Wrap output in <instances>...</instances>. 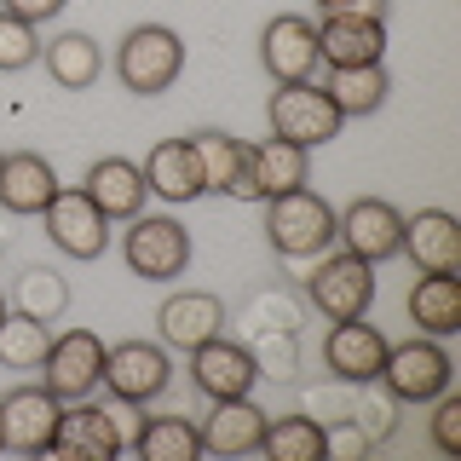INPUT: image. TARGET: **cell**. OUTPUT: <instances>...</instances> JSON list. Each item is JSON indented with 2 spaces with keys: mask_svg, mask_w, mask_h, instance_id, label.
Returning a JSON list of instances; mask_svg holds the SVG:
<instances>
[{
  "mask_svg": "<svg viewBox=\"0 0 461 461\" xmlns=\"http://www.w3.org/2000/svg\"><path fill=\"white\" fill-rule=\"evenodd\" d=\"M369 427L357 421H340V427H323V456H369Z\"/></svg>",
  "mask_w": 461,
  "mask_h": 461,
  "instance_id": "obj_34",
  "label": "cell"
},
{
  "mask_svg": "<svg viewBox=\"0 0 461 461\" xmlns=\"http://www.w3.org/2000/svg\"><path fill=\"white\" fill-rule=\"evenodd\" d=\"M266 242L283 259H317L335 249V208L329 196H317L312 185L283 196H266Z\"/></svg>",
  "mask_w": 461,
  "mask_h": 461,
  "instance_id": "obj_1",
  "label": "cell"
},
{
  "mask_svg": "<svg viewBox=\"0 0 461 461\" xmlns=\"http://www.w3.org/2000/svg\"><path fill=\"white\" fill-rule=\"evenodd\" d=\"M156 335H162L167 352H196L202 340L225 335V300L208 294V288H185V294H167L162 312H156Z\"/></svg>",
  "mask_w": 461,
  "mask_h": 461,
  "instance_id": "obj_17",
  "label": "cell"
},
{
  "mask_svg": "<svg viewBox=\"0 0 461 461\" xmlns=\"http://www.w3.org/2000/svg\"><path fill=\"white\" fill-rule=\"evenodd\" d=\"M41 58H47V76L64 86V93H86V86L104 76V52H98V41L81 35V29L52 35L47 47H41Z\"/></svg>",
  "mask_w": 461,
  "mask_h": 461,
  "instance_id": "obj_25",
  "label": "cell"
},
{
  "mask_svg": "<svg viewBox=\"0 0 461 461\" xmlns=\"http://www.w3.org/2000/svg\"><path fill=\"white\" fill-rule=\"evenodd\" d=\"M191 230H185L173 213H139V220H127L122 230V259L127 271L144 283H173L191 271Z\"/></svg>",
  "mask_w": 461,
  "mask_h": 461,
  "instance_id": "obj_4",
  "label": "cell"
},
{
  "mask_svg": "<svg viewBox=\"0 0 461 461\" xmlns=\"http://www.w3.org/2000/svg\"><path fill=\"white\" fill-rule=\"evenodd\" d=\"M133 450L144 461H196L202 456V432H196V421H185V415H150Z\"/></svg>",
  "mask_w": 461,
  "mask_h": 461,
  "instance_id": "obj_29",
  "label": "cell"
},
{
  "mask_svg": "<svg viewBox=\"0 0 461 461\" xmlns=\"http://www.w3.org/2000/svg\"><path fill=\"white\" fill-rule=\"evenodd\" d=\"M323 93L335 98L340 115H375L393 93V76H386V64H340L323 76Z\"/></svg>",
  "mask_w": 461,
  "mask_h": 461,
  "instance_id": "obj_26",
  "label": "cell"
},
{
  "mask_svg": "<svg viewBox=\"0 0 461 461\" xmlns=\"http://www.w3.org/2000/svg\"><path fill=\"white\" fill-rule=\"evenodd\" d=\"M58 410H64V398H52L47 386H12V393L0 398V438H6V450L47 456Z\"/></svg>",
  "mask_w": 461,
  "mask_h": 461,
  "instance_id": "obj_15",
  "label": "cell"
},
{
  "mask_svg": "<svg viewBox=\"0 0 461 461\" xmlns=\"http://www.w3.org/2000/svg\"><path fill=\"white\" fill-rule=\"evenodd\" d=\"M47 346H52V323L23 317V312L0 317V364H6V369H41Z\"/></svg>",
  "mask_w": 461,
  "mask_h": 461,
  "instance_id": "obj_31",
  "label": "cell"
},
{
  "mask_svg": "<svg viewBox=\"0 0 461 461\" xmlns=\"http://www.w3.org/2000/svg\"><path fill=\"white\" fill-rule=\"evenodd\" d=\"M6 312H12V300H6V294H0V317H6Z\"/></svg>",
  "mask_w": 461,
  "mask_h": 461,
  "instance_id": "obj_38",
  "label": "cell"
},
{
  "mask_svg": "<svg viewBox=\"0 0 461 461\" xmlns=\"http://www.w3.org/2000/svg\"><path fill=\"white\" fill-rule=\"evenodd\" d=\"M386 340L375 323H364V317H340L335 329H329V340H323V357H329V369L340 375V381H352V386H369L375 375H381L386 364Z\"/></svg>",
  "mask_w": 461,
  "mask_h": 461,
  "instance_id": "obj_20",
  "label": "cell"
},
{
  "mask_svg": "<svg viewBox=\"0 0 461 461\" xmlns=\"http://www.w3.org/2000/svg\"><path fill=\"white\" fill-rule=\"evenodd\" d=\"M185 357H191V386L208 403L213 398H249L254 381H259V357L242 340H230V335L202 340L196 352H185Z\"/></svg>",
  "mask_w": 461,
  "mask_h": 461,
  "instance_id": "obj_12",
  "label": "cell"
},
{
  "mask_svg": "<svg viewBox=\"0 0 461 461\" xmlns=\"http://www.w3.org/2000/svg\"><path fill=\"white\" fill-rule=\"evenodd\" d=\"M0 6L12 12V18H23V23H52V18H64V6L69 0H0Z\"/></svg>",
  "mask_w": 461,
  "mask_h": 461,
  "instance_id": "obj_36",
  "label": "cell"
},
{
  "mask_svg": "<svg viewBox=\"0 0 461 461\" xmlns=\"http://www.w3.org/2000/svg\"><path fill=\"white\" fill-rule=\"evenodd\" d=\"M403 306H410L415 335L450 340L456 329H461V283H456V271H421Z\"/></svg>",
  "mask_w": 461,
  "mask_h": 461,
  "instance_id": "obj_23",
  "label": "cell"
},
{
  "mask_svg": "<svg viewBox=\"0 0 461 461\" xmlns=\"http://www.w3.org/2000/svg\"><path fill=\"white\" fill-rule=\"evenodd\" d=\"M306 300L312 312H323L329 323L340 317H369L375 306V266L357 254H317V266L306 271Z\"/></svg>",
  "mask_w": 461,
  "mask_h": 461,
  "instance_id": "obj_6",
  "label": "cell"
},
{
  "mask_svg": "<svg viewBox=\"0 0 461 461\" xmlns=\"http://www.w3.org/2000/svg\"><path fill=\"white\" fill-rule=\"evenodd\" d=\"M185 139H191V150H196L202 191L230 196V185H237V173H242V139L220 133V127H196V133H185Z\"/></svg>",
  "mask_w": 461,
  "mask_h": 461,
  "instance_id": "obj_27",
  "label": "cell"
},
{
  "mask_svg": "<svg viewBox=\"0 0 461 461\" xmlns=\"http://www.w3.org/2000/svg\"><path fill=\"white\" fill-rule=\"evenodd\" d=\"M317 64H386V12H323L317 23Z\"/></svg>",
  "mask_w": 461,
  "mask_h": 461,
  "instance_id": "obj_11",
  "label": "cell"
},
{
  "mask_svg": "<svg viewBox=\"0 0 461 461\" xmlns=\"http://www.w3.org/2000/svg\"><path fill=\"white\" fill-rule=\"evenodd\" d=\"M398 254L415 271H461V220L444 208H421L415 220H403Z\"/></svg>",
  "mask_w": 461,
  "mask_h": 461,
  "instance_id": "obj_22",
  "label": "cell"
},
{
  "mask_svg": "<svg viewBox=\"0 0 461 461\" xmlns=\"http://www.w3.org/2000/svg\"><path fill=\"white\" fill-rule=\"evenodd\" d=\"M41 220H47L52 249L69 254V259H98V254L110 249V220L93 208V196H86V191H58Z\"/></svg>",
  "mask_w": 461,
  "mask_h": 461,
  "instance_id": "obj_16",
  "label": "cell"
},
{
  "mask_svg": "<svg viewBox=\"0 0 461 461\" xmlns=\"http://www.w3.org/2000/svg\"><path fill=\"white\" fill-rule=\"evenodd\" d=\"M12 312L41 317V323H58V317L69 312V283L58 277L52 266H29L18 277V288H12Z\"/></svg>",
  "mask_w": 461,
  "mask_h": 461,
  "instance_id": "obj_30",
  "label": "cell"
},
{
  "mask_svg": "<svg viewBox=\"0 0 461 461\" xmlns=\"http://www.w3.org/2000/svg\"><path fill=\"white\" fill-rule=\"evenodd\" d=\"M335 242L346 254L369 259H398V242H403V213L393 208L386 196H352L346 208H335Z\"/></svg>",
  "mask_w": 461,
  "mask_h": 461,
  "instance_id": "obj_8",
  "label": "cell"
},
{
  "mask_svg": "<svg viewBox=\"0 0 461 461\" xmlns=\"http://www.w3.org/2000/svg\"><path fill=\"white\" fill-rule=\"evenodd\" d=\"M144 185H150V196H162V202H196V196H208V191H202V167H196L191 139L150 144V156H144Z\"/></svg>",
  "mask_w": 461,
  "mask_h": 461,
  "instance_id": "obj_24",
  "label": "cell"
},
{
  "mask_svg": "<svg viewBox=\"0 0 461 461\" xmlns=\"http://www.w3.org/2000/svg\"><path fill=\"white\" fill-rule=\"evenodd\" d=\"M317 12H386V0H317Z\"/></svg>",
  "mask_w": 461,
  "mask_h": 461,
  "instance_id": "obj_37",
  "label": "cell"
},
{
  "mask_svg": "<svg viewBox=\"0 0 461 461\" xmlns=\"http://www.w3.org/2000/svg\"><path fill=\"white\" fill-rule=\"evenodd\" d=\"M0 450H6V438H0Z\"/></svg>",
  "mask_w": 461,
  "mask_h": 461,
  "instance_id": "obj_39",
  "label": "cell"
},
{
  "mask_svg": "<svg viewBox=\"0 0 461 461\" xmlns=\"http://www.w3.org/2000/svg\"><path fill=\"white\" fill-rule=\"evenodd\" d=\"M375 381H381L398 403H432L444 386L456 381V364H450V352H444V340L410 335V340L386 346V364H381Z\"/></svg>",
  "mask_w": 461,
  "mask_h": 461,
  "instance_id": "obj_5",
  "label": "cell"
},
{
  "mask_svg": "<svg viewBox=\"0 0 461 461\" xmlns=\"http://www.w3.org/2000/svg\"><path fill=\"white\" fill-rule=\"evenodd\" d=\"M173 381V357L162 340H115L104 346V386L110 398H127V403H150L162 398Z\"/></svg>",
  "mask_w": 461,
  "mask_h": 461,
  "instance_id": "obj_10",
  "label": "cell"
},
{
  "mask_svg": "<svg viewBox=\"0 0 461 461\" xmlns=\"http://www.w3.org/2000/svg\"><path fill=\"white\" fill-rule=\"evenodd\" d=\"M266 127H271V139L317 150V144L340 139L346 115L335 110V98L323 93V81H283V86H271V98H266Z\"/></svg>",
  "mask_w": 461,
  "mask_h": 461,
  "instance_id": "obj_2",
  "label": "cell"
},
{
  "mask_svg": "<svg viewBox=\"0 0 461 461\" xmlns=\"http://www.w3.org/2000/svg\"><path fill=\"white\" fill-rule=\"evenodd\" d=\"M300 185H312V150L306 144H288V139L242 144V173L230 185L237 202H266V196L300 191Z\"/></svg>",
  "mask_w": 461,
  "mask_h": 461,
  "instance_id": "obj_7",
  "label": "cell"
},
{
  "mask_svg": "<svg viewBox=\"0 0 461 461\" xmlns=\"http://www.w3.org/2000/svg\"><path fill=\"white\" fill-rule=\"evenodd\" d=\"M115 76H122V86H127V93H139V98L167 93V86L185 76V41L173 35L167 23L127 29L122 47H115Z\"/></svg>",
  "mask_w": 461,
  "mask_h": 461,
  "instance_id": "obj_3",
  "label": "cell"
},
{
  "mask_svg": "<svg viewBox=\"0 0 461 461\" xmlns=\"http://www.w3.org/2000/svg\"><path fill=\"white\" fill-rule=\"evenodd\" d=\"M144 421H150V415H144V403H127V398L110 403V427H115V438H122V450H133V444H139Z\"/></svg>",
  "mask_w": 461,
  "mask_h": 461,
  "instance_id": "obj_35",
  "label": "cell"
},
{
  "mask_svg": "<svg viewBox=\"0 0 461 461\" xmlns=\"http://www.w3.org/2000/svg\"><path fill=\"white\" fill-rule=\"evenodd\" d=\"M81 191L93 196V208L104 213L110 225H127L144 213V202H150V185H144V167L127 162V156H98L93 167H86Z\"/></svg>",
  "mask_w": 461,
  "mask_h": 461,
  "instance_id": "obj_18",
  "label": "cell"
},
{
  "mask_svg": "<svg viewBox=\"0 0 461 461\" xmlns=\"http://www.w3.org/2000/svg\"><path fill=\"white\" fill-rule=\"evenodd\" d=\"M259 456H271V461H317L323 456V421H312V415H271L266 438H259Z\"/></svg>",
  "mask_w": 461,
  "mask_h": 461,
  "instance_id": "obj_28",
  "label": "cell"
},
{
  "mask_svg": "<svg viewBox=\"0 0 461 461\" xmlns=\"http://www.w3.org/2000/svg\"><path fill=\"white\" fill-rule=\"evenodd\" d=\"M266 421L271 415L249 398H213L208 421H202V456H254L259 438H266Z\"/></svg>",
  "mask_w": 461,
  "mask_h": 461,
  "instance_id": "obj_19",
  "label": "cell"
},
{
  "mask_svg": "<svg viewBox=\"0 0 461 461\" xmlns=\"http://www.w3.org/2000/svg\"><path fill=\"white\" fill-rule=\"evenodd\" d=\"M47 456H69V461H110V456H122V438H115V427H110V403L69 398L64 410H58Z\"/></svg>",
  "mask_w": 461,
  "mask_h": 461,
  "instance_id": "obj_14",
  "label": "cell"
},
{
  "mask_svg": "<svg viewBox=\"0 0 461 461\" xmlns=\"http://www.w3.org/2000/svg\"><path fill=\"white\" fill-rule=\"evenodd\" d=\"M259 64H266L271 86L283 81H312L317 76V23L300 12H277L259 29Z\"/></svg>",
  "mask_w": 461,
  "mask_h": 461,
  "instance_id": "obj_13",
  "label": "cell"
},
{
  "mask_svg": "<svg viewBox=\"0 0 461 461\" xmlns=\"http://www.w3.org/2000/svg\"><path fill=\"white\" fill-rule=\"evenodd\" d=\"M41 375H47V393L52 398H93V386H104V340L93 329H64L52 335L47 357H41Z\"/></svg>",
  "mask_w": 461,
  "mask_h": 461,
  "instance_id": "obj_9",
  "label": "cell"
},
{
  "mask_svg": "<svg viewBox=\"0 0 461 461\" xmlns=\"http://www.w3.org/2000/svg\"><path fill=\"white\" fill-rule=\"evenodd\" d=\"M427 438L438 456H461V393L444 386L438 398H432V415H427Z\"/></svg>",
  "mask_w": 461,
  "mask_h": 461,
  "instance_id": "obj_33",
  "label": "cell"
},
{
  "mask_svg": "<svg viewBox=\"0 0 461 461\" xmlns=\"http://www.w3.org/2000/svg\"><path fill=\"white\" fill-rule=\"evenodd\" d=\"M58 191H64V185H58V167L47 162V156H35V150L0 156V208L6 213L35 220V213H47V202Z\"/></svg>",
  "mask_w": 461,
  "mask_h": 461,
  "instance_id": "obj_21",
  "label": "cell"
},
{
  "mask_svg": "<svg viewBox=\"0 0 461 461\" xmlns=\"http://www.w3.org/2000/svg\"><path fill=\"white\" fill-rule=\"evenodd\" d=\"M41 58V29L12 18L6 6H0V76H18V69H29Z\"/></svg>",
  "mask_w": 461,
  "mask_h": 461,
  "instance_id": "obj_32",
  "label": "cell"
}]
</instances>
